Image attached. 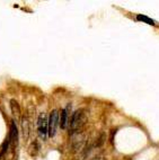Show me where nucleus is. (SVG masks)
<instances>
[{
  "instance_id": "obj_1",
  "label": "nucleus",
  "mask_w": 159,
  "mask_h": 160,
  "mask_svg": "<svg viewBox=\"0 0 159 160\" xmlns=\"http://www.w3.org/2000/svg\"><path fill=\"white\" fill-rule=\"evenodd\" d=\"M37 129H38V134L42 137L43 140H45L49 135V120L45 113L40 114L37 120Z\"/></svg>"
},
{
  "instance_id": "obj_2",
  "label": "nucleus",
  "mask_w": 159,
  "mask_h": 160,
  "mask_svg": "<svg viewBox=\"0 0 159 160\" xmlns=\"http://www.w3.org/2000/svg\"><path fill=\"white\" fill-rule=\"evenodd\" d=\"M84 121H85V116H84L82 109L76 110L72 114V116H71V120H70V130H71V132L78 130L84 124Z\"/></svg>"
},
{
  "instance_id": "obj_3",
  "label": "nucleus",
  "mask_w": 159,
  "mask_h": 160,
  "mask_svg": "<svg viewBox=\"0 0 159 160\" xmlns=\"http://www.w3.org/2000/svg\"><path fill=\"white\" fill-rule=\"evenodd\" d=\"M59 125V113L58 110H52L49 116V137H54L57 127Z\"/></svg>"
},
{
  "instance_id": "obj_4",
  "label": "nucleus",
  "mask_w": 159,
  "mask_h": 160,
  "mask_svg": "<svg viewBox=\"0 0 159 160\" xmlns=\"http://www.w3.org/2000/svg\"><path fill=\"white\" fill-rule=\"evenodd\" d=\"M60 127L61 129H65L67 125H68V108H63L60 113Z\"/></svg>"
},
{
  "instance_id": "obj_5",
  "label": "nucleus",
  "mask_w": 159,
  "mask_h": 160,
  "mask_svg": "<svg viewBox=\"0 0 159 160\" xmlns=\"http://www.w3.org/2000/svg\"><path fill=\"white\" fill-rule=\"evenodd\" d=\"M10 108H11V112L16 117H18L21 115V108H19V105L18 103L16 102L15 99H11L10 101Z\"/></svg>"
},
{
  "instance_id": "obj_6",
  "label": "nucleus",
  "mask_w": 159,
  "mask_h": 160,
  "mask_svg": "<svg viewBox=\"0 0 159 160\" xmlns=\"http://www.w3.org/2000/svg\"><path fill=\"white\" fill-rule=\"evenodd\" d=\"M9 144H10V138H9V135L7 137V139L5 140V142L2 143V146L0 147V158L6 153V151H7L8 147H9Z\"/></svg>"
},
{
  "instance_id": "obj_7",
  "label": "nucleus",
  "mask_w": 159,
  "mask_h": 160,
  "mask_svg": "<svg viewBox=\"0 0 159 160\" xmlns=\"http://www.w3.org/2000/svg\"><path fill=\"white\" fill-rule=\"evenodd\" d=\"M137 19L138 21H141V22H145L146 24H150V25H155V23L152 19L148 18L147 16H143V15H138L137 16Z\"/></svg>"
}]
</instances>
